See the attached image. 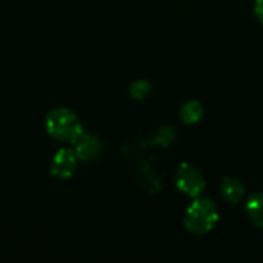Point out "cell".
<instances>
[{"label": "cell", "instance_id": "cell-1", "mask_svg": "<svg viewBox=\"0 0 263 263\" xmlns=\"http://www.w3.org/2000/svg\"><path fill=\"white\" fill-rule=\"evenodd\" d=\"M185 228L196 234L202 236L214 230L219 222V210L217 206L206 197H197L185 213Z\"/></svg>", "mask_w": 263, "mask_h": 263}, {"label": "cell", "instance_id": "cell-2", "mask_svg": "<svg viewBox=\"0 0 263 263\" xmlns=\"http://www.w3.org/2000/svg\"><path fill=\"white\" fill-rule=\"evenodd\" d=\"M46 131L52 139L71 143L83 133L79 117L66 108H55L46 116Z\"/></svg>", "mask_w": 263, "mask_h": 263}, {"label": "cell", "instance_id": "cell-3", "mask_svg": "<svg viewBox=\"0 0 263 263\" xmlns=\"http://www.w3.org/2000/svg\"><path fill=\"white\" fill-rule=\"evenodd\" d=\"M176 186L190 197H199L203 193L206 182L199 168L183 162L176 173Z\"/></svg>", "mask_w": 263, "mask_h": 263}, {"label": "cell", "instance_id": "cell-4", "mask_svg": "<svg viewBox=\"0 0 263 263\" xmlns=\"http://www.w3.org/2000/svg\"><path fill=\"white\" fill-rule=\"evenodd\" d=\"M77 154L74 149H60L51 163V173L57 179H69L77 166Z\"/></svg>", "mask_w": 263, "mask_h": 263}, {"label": "cell", "instance_id": "cell-5", "mask_svg": "<svg viewBox=\"0 0 263 263\" xmlns=\"http://www.w3.org/2000/svg\"><path fill=\"white\" fill-rule=\"evenodd\" d=\"M100 151H102V143L99 137L92 134L82 133L80 137L74 142V153L82 160H92L100 154Z\"/></svg>", "mask_w": 263, "mask_h": 263}, {"label": "cell", "instance_id": "cell-6", "mask_svg": "<svg viewBox=\"0 0 263 263\" xmlns=\"http://www.w3.org/2000/svg\"><path fill=\"white\" fill-rule=\"evenodd\" d=\"M245 191H247V190H245V185H243L239 179H236V177H227V179L222 180L220 194H222V197H223L228 203H231V205L239 203V202L243 199Z\"/></svg>", "mask_w": 263, "mask_h": 263}, {"label": "cell", "instance_id": "cell-7", "mask_svg": "<svg viewBox=\"0 0 263 263\" xmlns=\"http://www.w3.org/2000/svg\"><path fill=\"white\" fill-rule=\"evenodd\" d=\"M245 211H247L250 222L254 227L263 228V194H260V193L253 194L247 202Z\"/></svg>", "mask_w": 263, "mask_h": 263}, {"label": "cell", "instance_id": "cell-8", "mask_svg": "<svg viewBox=\"0 0 263 263\" xmlns=\"http://www.w3.org/2000/svg\"><path fill=\"white\" fill-rule=\"evenodd\" d=\"M203 117V106L199 100H188L180 108V119L185 125H196Z\"/></svg>", "mask_w": 263, "mask_h": 263}, {"label": "cell", "instance_id": "cell-9", "mask_svg": "<svg viewBox=\"0 0 263 263\" xmlns=\"http://www.w3.org/2000/svg\"><path fill=\"white\" fill-rule=\"evenodd\" d=\"M151 83L148 82V80H136L133 85H131V88H129V92H131V96L134 97V99H137V100H142V99H145L149 92H151Z\"/></svg>", "mask_w": 263, "mask_h": 263}, {"label": "cell", "instance_id": "cell-10", "mask_svg": "<svg viewBox=\"0 0 263 263\" xmlns=\"http://www.w3.org/2000/svg\"><path fill=\"white\" fill-rule=\"evenodd\" d=\"M256 15L263 23V0H256Z\"/></svg>", "mask_w": 263, "mask_h": 263}]
</instances>
